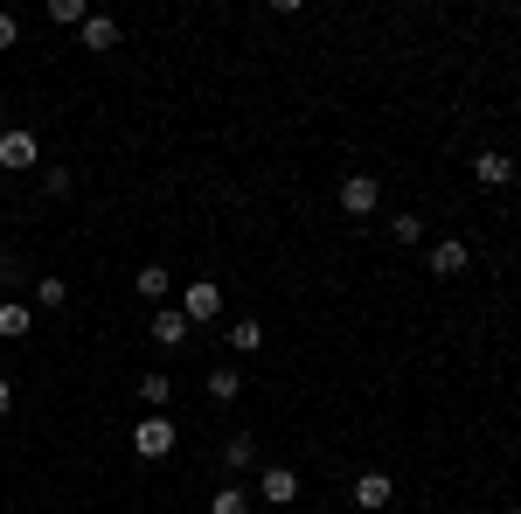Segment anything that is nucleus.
I'll list each match as a JSON object with an SVG mask.
<instances>
[{
  "label": "nucleus",
  "instance_id": "nucleus-21",
  "mask_svg": "<svg viewBox=\"0 0 521 514\" xmlns=\"http://www.w3.org/2000/svg\"><path fill=\"white\" fill-rule=\"evenodd\" d=\"M42 188L49 195H70V167H42Z\"/></svg>",
  "mask_w": 521,
  "mask_h": 514
},
{
  "label": "nucleus",
  "instance_id": "nucleus-3",
  "mask_svg": "<svg viewBox=\"0 0 521 514\" xmlns=\"http://www.w3.org/2000/svg\"><path fill=\"white\" fill-rule=\"evenodd\" d=\"M132 452H139V459H167V452H174V424H167V417H146V424L132 431Z\"/></svg>",
  "mask_w": 521,
  "mask_h": 514
},
{
  "label": "nucleus",
  "instance_id": "nucleus-8",
  "mask_svg": "<svg viewBox=\"0 0 521 514\" xmlns=\"http://www.w3.org/2000/svg\"><path fill=\"white\" fill-rule=\"evenodd\" d=\"M473 181H480V188H508V181H515V160H508V153H480V160H473Z\"/></svg>",
  "mask_w": 521,
  "mask_h": 514
},
{
  "label": "nucleus",
  "instance_id": "nucleus-10",
  "mask_svg": "<svg viewBox=\"0 0 521 514\" xmlns=\"http://www.w3.org/2000/svg\"><path fill=\"white\" fill-rule=\"evenodd\" d=\"M209 396H216V403H237V396H244V376H237L230 362H216V369H209Z\"/></svg>",
  "mask_w": 521,
  "mask_h": 514
},
{
  "label": "nucleus",
  "instance_id": "nucleus-15",
  "mask_svg": "<svg viewBox=\"0 0 521 514\" xmlns=\"http://www.w3.org/2000/svg\"><path fill=\"white\" fill-rule=\"evenodd\" d=\"M0 334H7V341H21V334H28V306L0 299Z\"/></svg>",
  "mask_w": 521,
  "mask_h": 514
},
{
  "label": "nucleus",
  "instance_id": "nucleus-14",
  "mask_svg": "<svg viewBox=\"0 0 521 514\" xmlns=\"http://www.w3.org/2000/svg\"><path fill=\"white\" fill-rule=\"evenodd\" d=\"M209 514H251V494H244V487H216Z\"/></svg>",
  "mask_w": 521,
  "mask_h": 514
},
{
  "label": "nucleus",
  "instance_id": "nucleus-22",
  "mask_svg": "<svg viewBox=\"0 0 521 514\" xmlns=\"http://www.w3.org/2000/svg\"><path fill=\"white\" fill-rule=\"evenodd\" d=\"M14 42H21V21H14V14H0V49H14Z\"/></svg>",
  "mask_w": 521,
  "mask_h": 514
},
{
  "label": "nucleus",
  "instance_id": "nucleus-11",
  "mask_svg": "<svg viewBox=\"0 0 521 514\" xmlns=\"http://www.w3.org/2000/svg\"><path fill=\"white\" fill-rule=\"evenodd\" d=\"M112 42H119V21L112 14H91L84 21V49H112Z\"/></svg>",
  "mask_w": 521,
  "mask_h": 514
},
{
  "label": "nucleus",
  "instance_id": "nucleus-20",
  "mask_svg": "<svg viewBox=\"0 0 521 514\" xmlns=\"http://www.w3.org/2000/svg\"><path fill=\"white\" fill-rule=\"evenodd\" d=\"M390 237H396V244H424V223H417V216H396Z\"/></svg>",
  "mask_w": 521,
  "mask_h": 514
},
{
  "label": "nucleus",
  "instance_id": "nucleus-18",
  "mask_svg": "<svg viewBox=\"0 0 521 514\" xmlns=\"http://www.w3.org/2000/svg\"><path fill=\"white\" fill-rule=\"evenodd\" d=\"M63 299H70L63 278H35V306H63Z\"/></svg>",
  "mask_w": 521,
  "mask_h": 514
},
{
  "label": "nucleus",
  "instance_id": "nucleus-6",
  "mask_svg": "<svg viewBox=\"0 0 521 514\" xmlns=\"http://www.w3.org/2000/svg\"><path fill=\"white\" fill-rule=\"evenodd\" d=\"M258 494H264V501H278V508H285V501H299V473H292V466H264Z\"/></svg>",
  "mask_w": 521,
  "mask_h": 514
},
{
  "label": "nucleus",
  "instance_id": "nucleus-9",
  "mask_svg": "<svg viewBox=\"0 0 521 514\" xmlns=\"http://www.w3.org/2000/svg\"><path fill=\"white\" fill-rule=\"evenodd\" d=\"M0 167H35V132H0Z\"/></svg>",
  "mask_w": 521,
  "mask_h": 514
},
{
  "label": "nucleus",
  "instance_id": "nucleus-17",
  "mask_svg": "<svg viewBox=\"0 0 521 514\" xmlns=\"http://www.w3.org/2000/svg\"><path fill=\"white\" fill-rule=\"evenodd\" d=\"M49 21H77V28H84L91 7H84V0H49Z\"/></svg>",
  "mask_w": 521,
  "mask_h": 514
},
{
  "label": "nucleus",
  "instance_id": "nucleus-19",
  "mask_svg": "<svg viewBox=\"0 0 521 514\" xmlns=\"http://www.w3.org/2000/svg\"><path fill=\"white\" fill-rule=\"evenodd\" d=\"M223 459H230V466H251V459H258V438H244V431H237V438L223 445Z\"/></svg>",
  "mask_w": 521,
  "mask_h": 514
},
{
  "label": "nucleus",
  "instance_id": "nucleus-12",
  "mask_svg": "<svg viewBox=\"0 0 521 514\" xmlns=\"http://www.w3.org/2000/svg\"><path fill=\"white\" fill-rule=\"evenodd\" d=\"M132 285H139V299H153V306H167V264H146V271H139Z\"/></svg>",
  "mask_w": 521,
  "mask_h": 514
},
{
  "label": "nucleus",
  "instance_id": "nucleus-13",
  "mask_svg": "<svg viewBox=\"0 0 521 514\" xmlns=\"http://www.w3.org/2000/svg\"><path fill=\"white\" fill-rule=\"evenodd\" d=\"M230 348H237V355H258V348H264V327H258V320H237V327H230Z\"/></svg>",
  "mask_w": 521,
  "mask_h": 514
},
{
  "label": "nucleus",
  "instance_id": "nucleus-7",
  "mask_svg": "<svg viewBox=\"0 0 521 514\" xmlns=\"http://www.w3.org/2000/svg\"><path fill=\"white\" fill-rule=\"evenodd\" d=\"M355 508L390 514V473H362V480H355Z\"/></svg>",
  "mask_w": 521,
  "mask_h": 514
},
{
  "label": "nucleus",
  "instance_id": "nucleus-4",
  "mask_svg": "<svg viewBox=\"0 0 521 514\" xmlns=\"http://www.w3.org/2000/svg\"><path fill=\"white\" fill-rule=\"evenodd\" d=\"M466 264H473V251H466L459 237H438V244H431V271H438V278H459Z\"/></svg>",
  "mask_w": 521,
  "mask_h": 514
},
{
  "label": "nucleus",
  "instance_id": "nucleus-2",
  "mask_svg": "<svg viewBox=\"0 0 521 514\" xmlns=\"http://www.w3.org/2000/svg\"><path fill=\"white\" fill-rule=\"evenodd\" d=\"M376 202H383L376 174H348V181H341V209H348V216H376Z\"/></svg>",
  "mask_w": 521,
  "mask_h": 514
},
{
  "label": "nucleus",
  "instance_id": "nucleus-16",
  "mask_svg": "<svg viewBox=\"0 0 521 514\" xmlns=\"http://www.w3.org/2000/svg\"><path fill=\"white\" fill-rule=\"evenodd\" d=\"M167 376H139V396H146V403H153V417H160V410H167Z\"/></svg>",
  "mask_w": 521,
  "mask_h": 514
},
{
  "label": "nucleus",
  "instance_id": "nucleus-23",
  "mask_svg": "<svg viewBox=\"0 0 521 514\" xmlns=\"http://www.w3.org/2000/svg\"><path fill=\"white\" fill-rule=\"evenodd\" d=\"M7 403H14V389H7V376H0V417H7Z\"/></svg>",
  "mask_w": 521,
  "mask_h": 514
},
{
  "label": "nucleus",
  "instance_id": "nucleus-5",
  "mask_svg": "<svg viewBox=\"0 0 521 514\" xmlns=\"http://www.w3.org/2000/svg\"><path fill=\"white\" fill-rule=\"evenodd\" d=\"M146 334H153V341H160V348H181V341H188V313H181V306H160V313H153V327H146Z\"/></svg>",
  "mask_w": 521,
  "mask_h": 514
},
{
  "label": "nucleus",
  "instance_id": "nucleus-1",
  "mask_svg": "<svg viewBox=\"0 0 521 514\" xmlns=\"http://www.w3.org/2000/svg\"><path fill=\"white\" fill-rule=\"evenodd\" d=\"M181 313H188V327H195V320H216V313H223V285H216V278H195V285L181 292Z\"/></svg>",
  "mask_w": 521,
  "mask_h": 514
},
{
  "label": "nucleus",
  "instance_id": "nucleus-24",
  "mask_svg": "<svg viewBox=\"0 0 521 514\" xmlns=\"http://www.w3.org/2000/svg\"><path fill=\"white\" fill-rule=\"evenodd\" d=\"M508 514H521V508H508Z\"/></svg>",
  "mask_w": 521,
  "mask_h": 514
}]
</instances>
